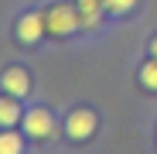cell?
Wrapping results in <instances>:
<instances>
[{"instance_id":"6da1fadb","label":"cell","mask_w":157,"mask_h":154,"mask_svg":"<svg viewBox=\"0 0 157 154\" xmlns=\"http://www.w3.org/2000/svg\"><path fill=\"white\" fill-rule=\"evenodd\" d=\"M44 28L48 34H55V38H68L72 31L82 28V14H78V4H51L44 10Z\"/></svg>"},{"instance_id":"7a4b0ae2","label":"cell","mask_w":157,"mask_h":154,"mask_svg":"<svg viewBox=\"0 0 157 154\" xmlns=\"http://www.w3.org/2000/svg\"><path fill=\"white\" fill-rule=\"evenodd\" d=\"M65 130L72 140H89L96 134V113L92 110H72L65 120Z\"/></svg>"},{"instance_id":"3957f363","label":"cell","mask_w":157,"mask_h":154,"mask_svg":"<svg viewBox=\"0 0 157 154\" xmlns=\"http://www.w3.org/2000/svg\"><path fill=\"white\" fill-rule=\"evenodd\" d=\"M51 130H55V120L44 106H34L24 113V134L28 137H51Z\"/></svg>"},{"instance_id":"277c9868","label":"cell","mask_w":157,"mask_h":154,"mask_svg":"<svg viewBox=\"0 0 157 154\" xmlns=\"http://www.w3.org/2000/svg\"><path fill=\"white\" fill-rule=\"evenodd\" d=\"M44 14H24L21 21H17V41H24V45H38L41 38H44Z\"/></svg>"},{"instance_id":"5b68a950","label":"cell","mask_w":157,"mask_h":154,"mask_svg":"<svg viewBox=\"0 0 157 154\" xmlns=\"http://www.w3.org/2000/svg\"><path fill=\"white\" fill-rule=\"evenodd\" d=\"M0 89H4L7 96H17V99H21V96L31 93V75L14 65V69H7L4 75H0Z\"/></svg>"},{"instance_id":"8992f818","label":"cell","mask_w":157,"mask_h":154,"mask_svg":"<svg viewBox=\"0 0 157 154\" xmlns=\"http://www.w3.org/2000/svg\"><path fill=\"white\" fill-rule=\"evenodd\" d=\"M17 120H24V113L17 106V96H0V127H14Z\"/></svg>"},{"instance_id":"52a82bcc","label":"cell","mask_w":157,"mask_h":154,"mask_svg":"<svg viewBox=\"0 0 157 154\" xmlns=\"http://www.w3.org/2000/svg\"><path fill=\"white\" fill-rule=\"evenodd\" d=\"M78 4V14H82V28H96L99 24V14L106 10L102 0H75Z\"/></svg>"},{"instance_id":"ba28073f","label":"cell","mask_w":157,"mask_h":154,"mask_svg":"<svg viewBox=\"0 0 157 154\" xmlns=\"http://www.w3.org/2000/svg\"><path fill=\"white\" fill-rule=\"evenodd\" d=\"M0 154H24V140L14 130H4L0 134Z\"/></svg>"},{"instance_id":"9c48e42d","label":"cell","mask_w":157,"mask_h":154,"mask_svg":"<svg viewBox=\"0 0 157 154\" xmlns=\"http://www.w3.org/2000/svg\"><path fill=\"white\" fill-rule=\"evenodd\" d=\"M140 82H144L147 89H154V93H157V62H147V65L140 69Z\"/></svg>"},{"instance_id":"30bf717a","label":"cell","mask_w":157,"mask_h":154,"mask_svg":"<svg viewBox=\"0 0 157 154\" xmlns=\"http://www.w3.org/2000/svg\"><path fill=\"white\" fill-rule=\"evenodd\" d=\"M102 7H106L109 14H126L137 7V0H102Z\"/></svg>"},{"instance_id":"8fae6325","label":"cell","mask_w":157,"mask_h":154,"mask_svg":"<svg viewBox=\"0 0 157 154\" xmlns=\"http://www.w3.org/2000/svg\"><path fill=\"white\" fill-rule=\"evenodd\" d=\"M150 51H154V58H157V38H154V45H150Z\"/></svg>"}]
</instances>
